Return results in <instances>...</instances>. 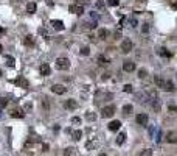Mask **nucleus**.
<instances>
[{"label":"nucleus","instance_id":"31","mask_svg":"<svg viewBox=\"0 0 177 156\" xmlns=\"http://www.w3.org/2000/svg\"><path fill=\"white\" fill-rule=\"evenodd\" d=\"M146 75H148V72H146L145 69H140V70H138V77H140V78H146Z\"/></svg>","mask_w":177,"mask_h":156},{"label":"nucleus","instance_id":"38","mask_svg":"<svg viewBox=\"0 0 177 156\" xmlns=\"http://www.w3.org/2000/svg\"><path fill=\"white\" fill-rule=\"evenodd\" d=\"M39 33H40L42 36H47V38H48V33H47V30H44V28H39Z\"/></svg>","mask_w":177,"mask_h":156},{"label":"nucleus","instance_id":"35","mask_svg":"<svg viewBox=\"0 0 177 156\" xmlns=\"http://www.w3.org/2000/svg\"><path fill=\"white\" fill-rule=\"evenodd\" d=\"M72 123H73V125H79V123H81V119H79V117H73V119H72Z\"/></svg>","mask_w":177,"mask_h":156},{"label":"nucleus","instance_id":"42","mask_svg":"<svg viewBox=\"0 0 177 156\" xmlns=\"http://www.w3.org/2000/svg\"><path fill=\"white\" fill-rule=\"evenodd\" d=\"M42 148H44V152H47V150H48V145L44 144V145H42Z\"/></svg>","mask_w":177,"mask_h":156},{"label":"nucleus","instance_id":"34","mask_svg":"<svg viewBox=\"0 0 177 156\" xmlns=\"http://www.w3.org/2000/svg\"><path fill=\"white\" fill-rule=\"evenodd\" d=\"M88 53H90L88 47H83V49H81V55H88Z\"/></svg>","mask_w":177,"mask_h":156},{"label":"nucleus","instance_id":"47","mask_svg":"<svg viewBox=\"0 0 177 156\" xmlns=\"http://www.w3.org/2000/svg\"><path fill=\"white\" fill-rule=\"evenodd\" d=\"M0 77H2V70H0Z\"/></svg>","mask_w":177,"mask_h":156},{"label":"nucleus","instance_id":"11","mask_svg":"<svg viewBox=\"0 0 177 156\" xmlns=\"http://www.w3.org/2000/svg\"><path fill=\"white\" fill-rule=\"evenodd\" d=\"M148 120H149L148 114H138V116H137V123L138 125H146Z\"/></svg>","mask_w":177,"mask_h":156},{"label":"nucleus","instance_id":"10","mask_svg":"<svg viewBox=\"0 0 177 156\" xmlns=\"http://www.w3.org/2000/svg\"><path fill=\"white\" fill-rule=\"evenodd\" d=\"M120 126H121V122L120 120H112L110 123H109V130H110V131H118Z\"/></svg>","mask_w":177,"mask_h":156},{"label":"nucleus","instance_id":"37","mask_svg":"<svg viewBox=\"0 0 177 156\" xmlns=\"http://www.w3.org/2000/svg\"><path fill=\"white\" fill-rule=\"evenodd\" d=\"M151 155H152V150H145L140 156H151Z\"/></svg>","mask_w":177,"mask_h":156},{"label":"nucleus","instance_id":"8","mask_svg":"<svg viewBox=\"0 0 177 156\" xmlns=\"http://www.w3.org/2000/svg\"><path fill=\"white\" fill-rule=\"evenodd\" d=\"M51 25H53L56 30H59V31H62V30L65 28L64 22H62V20H58V19H53V20H51Z\"/></svg>","mask_w":177,"mask_h":156},{"label":"nucleus","instance_id":"15","mask_svg":"<svg viewBox=\"0 0 177 156\" xmlns=\"http://www.w3.org/2000/svg\"><path fill=\"white\" fill-rule=\"evenodd\" d=\"M166 142L176 144V142H177V134H174V133H168V134H166Z\"/></svg>","mask_w":177,"mask_h":156},{"label":"nucleus","instance_id":"24","mask_svg":"<svg viewBox=\"0 0 177 156\" xmlns=\"http://www.w3.org/2000/svg\"><path fill=\"white\" fill-rule=\"evenodd\" d=\"M159 55H162V56H165V58H169V56H171V53H169L166 49H163V47H162V49L159 50Z\"/></svg>","mask_w":177,"mask_h":156},{"label":"nucleus","instance_id":"29","mask_svg":"<svg viewBox=\"0 0 177 156\" xmlns=\"http://www.w3.org/2000/svg\"><path fill=\"white\" fill-rule=\"evenodd\" d=\"M123 89H124V92L131 94V92H134V86H132V84H126V86L123 87Z\"/></svg>","mask_w":177,"mask_h":156},{"label":"nucleus","instance_id":"12","mask_svg":"<svg viewBox=\"0 0 177 156\" xmlns=\"http://www.w3.org/2000/svg\"><path fill=\"white\" fill-rule=\"evenodd\" d=\"M154 83H155V86H157V87H162V89H165L166 80H163V78H160V77H155V78H154Z\"/></svg>","mask_w":177,"mask_h":156},{"label":"nucleus","instance_id":"33","mask_svg":"<svg viewBox=\"0 0 177 156\" xmlns=\"http://www.w3.org/2000/svg\"><path fill=\"white\" fill-rule=\"evenodd\" d=\"M73 155V148L70 147V148H65L64 150V156H72Z\"/></svg>","mask_w":177,"mask_h":156},{"label":"nucleus","instance_id":"41","mask_svg":"<svg viewBox=\"0 0 177 156\" xmlns=\"http://www.w3.org/2000/svg\"><path fill=\"white\" fill-rule=\"evenodd\" d=\"M148 30H149V27H148V25H143V28H141V31H143V33H146Z\"/></svg>","mask_w":177,"mask_h":156},{"label":"nucleus","instance_id":"36","mask_svg":"<svg viewBox=\"0 0 177 156\" xmlns=\"http://www.w3.org/2000/svg\"><path fill=\"white\" fill-rule=\"evenodd\" d=\"M107 3L110 6H117L118 5V0H107Z\"/></svg>","mask_w":177,"mask_h":156},{"label":"nucleus","instance_id":"17","mask_svg":"<svg viewBox=\"0 0 177 156\" xmlns=\"http://www.w3.org/2000/svg\"><path fill=\"white\" fill-rule=\"evenodd\" d=\"M14 83L17 84V86H22V87H28V81H26L25 78H17Z\"/></svg>","mask_w":177,"mask_h":156},{"label":"nucleus","instance_id":"30","mask_svg":"<svg viewBox=\"0 0 177 156\" xmlns=\"http://www.w3.org/2000/svg\"><path fill=\"white\" fill-rule=\"evenodd\" d=\"M168 111L171 112V114H176L177 112V106L176 105H168Z\"/></svg>","mask_w":177,"mask_h":156},{"label":"nucleus","instance_id":"16","mask_svg":"<svg viewBox=\"0 0 177 156\" xmlns=\"http://www.w3.org/2000/svg\"><path fill=\"white\" fill-rule=\"evenodd\" d=\"M5 64L8 66V67H14L16 61H14V58H12V56H5Z\"/></svg>","mask_w":177,"mask_h":156},{"label":"nucleus","instance_id":"23","mask_svg":"<svg viewBox=\"0 0 177 156\" xmlns=\"http://www.w3.org/2000/svg\"><path fill=\"white\" fill-rule=\"evenodd\" d=\"M98 38H99V39H106V38H107V30H106V28H101V30L98 31Z\"/></svg>","mask_w":177,"mask_h":156},{"label":"nucleus","instance_id":"3","mask_svg":"<svg viewBox=\"0 0 177 156\" xmlns=\"http://www.w3.org/2000/svg\"><path fill=\"white\" fill-rule=\"evenodd\" d=\"M132 47H134V44H132L131 39H123V42H121V50L124 53H129L132 50Z\"/></svg>","mask_w":177,"mask_h":156},{"label":"nucleus","instance_id":"14","mask_svg":"<svg viewBox=\"0 0 177 156\" xmlns=\"http://www.w3.org/2000/svg\"><path fill=\"white\" fill-rule=\"evenodd\" d=\"M37 10V6H36V3L34 2H30L28 5H26V13H30V14H33Z\"/></svg>","mask_w":177,"mask_h":156},{"label":"nucleus","instance_id":"20","mask_svg":"<svg viewBox=\"0 0 177 156\" xmlns=\"http://www.w3.org/2000/svg\"><path fill=\"white\" fill-rule=\"evenodd\" d=\"M165 91H168V92H174V91H176V86H174V83H173V81H166Z\"/></svg>","mask_w":177,"mask_h":156},{"label":"nucleus","instance_id":"13","mask_svg":"<svg viewBox=\"0 0 177 156\" xmlns=\"http://www.w3.org/2000/svg\"><path fill=\"white\" fill-rule=\"evenodd\" d=\"M64 106L67 108V109H76V108H78V103H76V101H75V100H67L65 101V103H64Z\"/></svg>","mask_w":177,"mask_h":156},{"label":"nucleus","instance_id":"6","mask_svg":"<svg viewBox=\"0 0 177 156\" xmlns=\"http://www.w3.org/2000/svg\"><path fill=\"white\" fill-rule=\"evenodd\" d=\"M51 91L54 92V94H58V95H61V94H65V87L62 86V84H53L51 86Z\"/></svg>","mask_w":177,"mask_h":156},{"label":"nucleus","instance_id":"21","mask_svg":"<svg viewBox=\"0 0 177 156\" xmlns=\"http://www.w3.org/2000/svg\"><path fill=\"white\" fill-rule=\"evenodd\" d=\"M23 42H25V45H26V47H31L33 44H34V38H33V36H26Z\"/></svg>","mask_w":177,"mask_h":156},{"label":"nucleus","instance_id":"2","mask_svg":"<svg viewBox=\"0 0 177 156\" xmlns=\"http://www.w3.org/2000/svg\"><path fill=\"white\" fill-rule=\"evenodd\" d=\"M113 114H115V106L113 105L104 106L103 109H101V116H103V117H112Z\"/></svg>","mask_w":177,"mask_h":156},{"label":"nucleus","instance_id":"39","mask_svg":"<svg viewBox=\"0 0 177 156\" xmlns=\"http://www.w3.org/2000/svg\"><path fill=\"white\" fill-rule=\"evenodd\" d=\"M129 22H131V25H132V27H137V19H131Z\"/></svg>","mask_w":177,"mask_h":156},{"label":"nucleus","instance_id":"4","mask_svg":"<svg viewBox=\"0 0 177 156\" xmlns=\"http://www.w3.org/2000/svg\"><path fill=\"white\" fill-rule=\"evenodd\" d=\"M70 13H75V14H83L84 13V6L83 5H78V3H73V5H70Z\"/></svg>","mask_w":177,"mask_h":156},{"label":"nucleus","instance_id":"44","mask_svg":"<svg viewBox=\"0 0 177 156\" xmlns=\"http://www.w3.org/2000/svg\"><path fill=\"white\" fill-rule=\"evenodd\" d=\"M2 50H3V47H2V44H0V53H2Z\"/></svg>","mask_w":177,"mask_h":156},{"label":"nucleus","instance_id":"19","mask_svg":"<svg viewBox=\"0 0 177 156\" xmlns=\"http://www.w3.org/2000/svg\"><path fill=\"white\" fill-rule=\"evenodd\" d=\"M11 116H12V117H16V119H19V117L22 119V117L25 116V114H23V111H22V109H14V111L11 112Z\"/></svg>","mask_w":177,"mask_h":156},{"label":"nucleus","instance_id":"1","mask_svg":"<svg viewBox=\"0 0 177 156\" xmlns=\"http://www.w3.org/2000/svg\"><path fill=\"white\" fill-rule=\"evenodd\" d=\"M69 67H70V61L67 59V58L61 56V58L56 59V69L58 70H67Z\"/></svg>","mask_w":177,"mask_h":156},{"label":"nucleus","instance_id":"46","mask_svg":"<svg viewBox=\"0 0 177 156\" xmlns=\"http://www.w3.org/2000/svg\"><path fill=\"white\" fill-rule=\"evenodd\" d=\"M99 156H107V155H99Z\"/></svg>","mask_w":177,"mask_h":156},{"label":"nucleus","instance_id":"26","mask_svg":"<svg viewBox=\"0 0 177 156\" xmlns=\"http://www.w3.org/2000/svg\"><path fill=\"white\" fill-rule=\"evenodd\" d=\"M123 112L126 114V116H127V114H131L132 112V105H124L123 106Z\"/></svg>","mask_w":177,"mask_h":156},{"label":"nucleus","instance_id":"28","mask_svg":"<svg viewBox=\"0 0 177 156\" xmlns=\"http://www.w3.org/2000/svg\"><path fill=\"white\" fill-rule=\"evenodd\" d=\"M152 108L159 112V111H160V100H154V101H152Z\"/></svg>","mask_w":177,"mask_h":156},{"label":"nucleus","instance_id":"22","mask_svg":"<svg viewBox=\"0 0 177 156\" xmlns=\"http://www.w3.org/2000/svg\"><path fill=\"white\" fill-rule=\"evenodd\" d=\"M107 63H109V61H107V58H106L104 55H99V56H98V64H99V66H106Z\"/></svg>","mask_w":177,"mask_h":156},{"label":"nucleus","instance_id":"45","mask_svg":"<svg viewBox=\"0 0 177 156\" xmlns=\"http://www.w3.org/2000/svg\"><path fill=\"white\" fill-rule=\"evenodd\" d=\"M3 31H5V30H3V28H0V33H3Z\"/></svg>","mask_w":177,"mask_h":156},{"label":"nucleus","instance_id":"7","mask_svg":"<svg viewBox=\"0 0 177 156\" xmlns=\"http://www.w3.org/2000/svg\"><path fill=\"white\" fill-rule=\"evenodd\" d=\"M137 98H138L140 103H143V101L149 103V101H151V98H149V92H140L138 95H137Z\"/></svg>","mask_w":177,"mask_h":156},{"label":"nucleus","instance_id":"5","mask_svg":"<svg viewBox=\"0 0 177 156\" xmlns=\"http://www.w3.org/2000/svg\"><path fill=\"white\" fill-rule=\"evenodd\" d=\"M123 70L124 72H134L135 70V63H132L131 59H127L123 63Z\"/></svg>","mask_w":177,"mask_h":156},{"label":"nucleus","instance_id":"9","mask_svg":"<svg viewBox=\"0 0 177 156\" xmlns=\"http://www.w3.org/2000/svg\"><path fill=\"white\" fill-rule=\"evenodd\" d=\"M39 72H40V75L47 77V75H50L51 69H50V66H48V64H42V66L39 67Z\"/></svg>","mask_w":177,"mask_h":156},{"label":"nucleus","instance_id":"40","mask_svg":"<svg viewBox=\"0 0 177 156\" xmlns=\"http://www.w3.org/2000/svg\"><path fill=\"white\" fill-rule=\"evenodd\" d=\"M121 38V31H115V39H120Z\"/></svg>","mask_w":177,"mask_h":156},{"label":"nucleus","instance_id":"27","mask_svg":"<svg viewBox=\"0 0 177 156\" xmlns=\"http://www.w3.org/2000/svg\"><path fill=\"white\" fill-rule=\"evenodd\" d=\"M8 105V98H5V97H0V109H3V108Z\"/></svg>","mask_w":177,"mask_h":156},{"label":"nucleus","instance_id":"43","mask_svg":"<svg viewBox=\"0 0 177 156\" xmlns=\"http://www.w3.org/2000/svg\"><path fill=\"white\" fill-rule=\"evenodd\" d=\"M78 2H81V3H87L88 0H78Z\"/></svg>","mask_w":177,"mask_h":156},{"label":"nucleus","instance_id":"25","mask_svg":"<svg viewBox=\"0 0 177 156\" xmlns=\"http://www.w3.org/2000/svg\"><path fill=\"white\" fill-rule=\"evenodd\" d=\"M81 136H83V131H81V130L73 131V139H75V140H79V139H81Z\"/></svg>","mask_w":177,"mask_h":156},{"label":"nucleus","instance_id":"18","mask_svg":"<svg viewBox=\"0 0 177 156\" xmlns=\"http://www.w3.org/2000/svg\"><path fill=\"white\" fill-rule=\"evenodd\" d=\"M124 140H126V133H120L118 136H117V144L118 145H123Z\"/></svg>","mask_w":177,"mask_h":156},{"label":"nucleus","instance_id":"32","mask_svg":"<svg viewBox=\"0 0 177 156\" xmlns=\"http://www.w3.org/2000/svg\"><path fill=\"white\" fill-rule=\"evenodd\" d=\"M86 119L92 122V120H95L97 117H95V114H93V112H87V114H86Z\"/></svg>","mask_w":177,"mask_h":156}]
</instances>
